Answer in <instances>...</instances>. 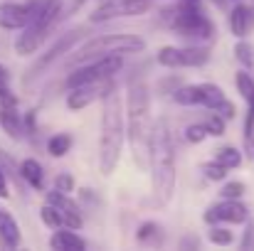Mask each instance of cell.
I'll use <instances>...</instances> for the list:
<instances>
[{"mask_svg": "<svg viewBox=\"0 0 254 251\" xmlns=\"http://www.w3.org/2000/svg\"><path fill=\"white\" fill-rule=\"evenodd\" d=\"M153 116H151V89L148 84L136 82L126 91V141L131 160L138 170L151 167V138H153Z\"/></svg>", "mask_w": 254, "mask_h": 251, "instance_id": "cell-1", "label": "cell"}, {"mask_svg": "<svg viewBox=\"0 0 254 251\" xmlns=\"http://www.w3.org/2000/svg\"><path fill=\"white\" fill-rule=\"evenodd\" d=\"M151 185H153V202L158 207L168 204L175 192V141L173 128L166 118L153 123L151 138Z\"/></svg>", "mask_w": 254, "mask_h": 251, "instance_id": "cell-2", "label": "cell"}, {"mask_svg": "<svg viewBox=\"0 0 254 251\" xmlns=\"http://www.w3.org/2000/svg\"><path fill=\"white\" fill-rule=\"evenodd\" d=\"M124 101L121 94L109 89L101 103V121H99V172L104 177L114 175L121 163L124 151Z\"/></svg>", "mask_w": 254, "mask_h": 251, "instance_id": "cell-3", "label": "cell"}, {"mask_svg": "<svg viewBox=\"0 0 254 251\" xmlns=\"http://www.w3.org/2000/svg\"><path fill=\"white\" fill-rule=\"evenodd\" d=\"M158 15V22L163 27H170L173 32H178V37H185L190 42H210L215 37V25L200 10L197 0H180L163 7Z\"/></svg>", "mask_w": 254, "mask_h": 251, "instance_id": "cell-4", "label": "cell"}, {"mask_svg": "<svg viewBox=\"0 0 254 251\" xmlns=\"http://www.w3.org/2000/svg\"><path fill=\"white\" fill-rule=\"evenodd\" d=\"M143 50H146V42L138 35H131V32L99 35V37L84 42L69 57V64H84V62H91L96 57H109V54H136V52H143Z\"/></svg>", "mask_w": 254, "mask_h": 251, "instance_id": "cell-5", "label": "cell"}, {"mask_svg": "<svg viewBox=\"0 0 254 251\" xmlns=\"http://www.w3.org/2000/svg\"><path fill=\"white\" fill-rule=\"evenodd\" d=\"M62 17H64V7H62V0H60L50 12H45L42 17L32 20L25 30H20V35H17L15 42H12L15 54H17V57H32V54L40 50V45L50 37V32L60 25Z\"/></svg>", "mask_w": 254, "mask_h": 251, "instance_id": "cell-6", "label": "cell"}, {"mask_svg": "<svg viewBox=\"0 0 254 251\" xmlns=\"http://www.w3.org/2000/svg\"><path fill=\"white\" fill-rule=\"evenodd\" d=\"M121 67H124V54L96 57L91 62H84L79 69H74L64 79V86L67 89H74V86H84V84H104V82H109L114 74H119Z\"/></svg>", "mask_w": 254, "mask_h": 251, "instance_id": "cell-7", "label": "cell"}, {"mask_svg": "<svg viewBox=\"0 0 254 251\" xmlns=\"http://www.w3.org/2000/svg\"><path fill=\"white\" fill-rule=\"evenodd\" d=\"M156 62L166 69H195V67H205L210 62V50L205 47H175L166 45L156 52Z\"/></svg>", "mask_w": 254, "mask_h": 251, "instance_id": "cell-8", "label": "cell"}, {"mask_svg": "<svg viewBox=\"0 0 254 251\" xmlns=\"http://www.w3.org/2000/svg\"><path fill=\"white\" fill-rule=\"evenodd\" d=\"M86 35V30L84 27H74V30H69V32H64V35H60L57 40H55V45L42 54V57H37L35 62H32V67L27 69V77H25V84H30V82H35L37 77H42L45 74V69L52 64V62H57L64 52H69L82 37Z\"/></svg>", "mask_w": 254, "mask_h": 251, "instance_id": "cell-9", "label": "cell"}, {"mask_svg": "<svg viewBox=\"0 0 254 251\" xmlns=\"http://www.w3.org/2000/svg\"><path fill=\"white\" fill-rule=\"evenodd\" d=\"M153 5V0H104L101 5H96L89 15V22H109L116 17H138L143 12H148Z\"/></svg>", "mask_w": 254, "mask_h": 251, "instance_id": "cell-10", "label": "cell"}, {"mask_svg": "<svg viewBox=\"0 0 254 251\" xmlns=\"http://www.w3.org/2000/svg\"><path fill=\"white\" fill-rule=\"evenodd\" d=\"M205 224H245L250 219V207L240 200H225L217 204H210L202 214Z\"/></svg>", "mask_w": 254, "mask_h": 251, "instance_id": "cell-11", "label": "cell"}, {"mask_svg": "<svg viewBox=\"0 0 254 251\" xmlns=\"http://www.w3.org/2000/svg\"><path fill=\"white\" fill-rule=\"evenodd\" d=\"M30 25V7L27 2H0V30H25Z\"/></svg>", "mask_w": 254, "mask_h": 251, "instance_id": "cell-12", "label": "cell"}, {"mask_svg": "<svg viewBox=\"0 0 254 251\" xmlns=\"http://www.w3.org/2000/svg\"><path fill=\"white\" fill-rule=\"evenodd\" d=\"M104 89H109L106 82L104 84H84V86H74L67 94V108L69 111H82L86 106H91L96 99H104Z\"/></svg>", "mask_w": 254, "mask_h": 251, "instance_id": "cell-13", "label": "cell"}, {"mask_svg": "<svg viewBox=\"0 0 254 251\" xmlns=\"http://www.w3.org/2000/svg\"><path fill=\"white\" fill-rule=\"evenodd\" d=\"M252 27H254V7L252 5H245V2L235 5L232 12H230V30H232V35L237 40H242V37H247L252 32Z\"/></svg>", "mask_w": 254, "mask_h": 251, "instance_id": "cell-14", "label": "cell"}, {"mask_svg": "<svg viewBox=\"0 0 254 251\" xmlns=\"http://www.w3.org/2000/svg\"><path fill=\"white\" fill-rule=\"evenodd\" d=\"M50 247L55 251H77V249H86V242L77 234V229H69V227H60L55 229V234L50 237Z\"/></svg>", "mask_w": 254, "mask_h": 251, "instance_id": "cell-15", "label": "cell"}, {"mask_svg": "<svg viewBox=\"0 0 254 251\" xmlns=\"http://www.w3.org/2000/svg\"><path fill=\"white\" fill-rule=\"evenodd\" d=\"M0 128L12 138L20 141L22 138V118L17 113V106L12 103H0Z\"/></svg>", "mask_w": 254, "mask_h": 251, "instance_id": "cell-16", "label": "cell"}, {"mask_svg": "<svg viewBox=\"0 0 254 251\" xmlns=\"http://www.w3.org/2000/svg\"><path fill=\"white\" fill-rule=\"evenodd\" d=\"M197 91H200V106H205L210 111H220L227 103V96H225L222 86H217V84L202 82L197 84Z\"/></svg>", "mask_w": 254, "mask_h": 251, "instance_id": "cell-17", "label": "cell"}, {"mask_svg": "<svg viewBox=\"0 0 254 251\" xmlns=\"http://www.w3.org/2000/svg\"><path fill=\"white\" fill-rule=\"evenodd\" d=\"M20 239H22V234H20V227H17L15 217L7 209L0 207V242L5 247L15 249V247H20Z\"/></svg>", "mask_w": 254, "mask_h": 251, "instance_id": "cell-18", "label": "cell"}, {"mask_svg": "<svg viewBox=\"0 0 254 251\" xmlns=\"http://www.w3.org/2000/svg\"><path fill=\"white\" fill-rule=\"evenodd\" d=\"M20 177L30 187H35V190H42L45 187V167L40 165V160H35V158H25L20 163Z\"/></svg>", "mask_w": 254, "mask_h": 251, "instance_id": "cell-19", "label": "cell"}, {"mask_svg": "<svg viewBox=\"0 0 254 251\" xmlns=\"http://www.w3.org/2000/svg\"><path fill=\"white\" fill-rule=\"evenodd\" d=\"M170 99L178 103V106H200V91H197V84H183L178 86Z\"/></svg>", "mask_w": 254, "mask_h": 251, "instance_id": "cell-20", "label": "cell"}, {"mask_svg": "<svg viewBox=\"0 0 254 251\" xmlns=\"http://www.w3.org/2000/svg\"><path fill=\"white\" fill-rule=\"evenodd\" d=\"M235 86H237L240 96L247 101L250 111H254V79H252V74H250L247 69H240V72L235 74Z\"/></svg>", "mask_w": 254, "mask_h": 251, "instance_id": "cell-21", "label": "cell"}, {"mask_svg": "<svg viewBox=\"0 0 254 251\" xmlns=\"http://www.w3.org/2000/svg\"><path fill=\"white\" fill-rule=\"evenodd\" d=\"M72 136L69 133H55L50 141H47V153L52 155V158H62V155H67L69 151H72Z\"/></svg>", "mask_w": 254, "mask_h": 251, "instance_id": "cell-22", "label": "cell"}, {"mask_svg": "<svg viewBox=\"0 0 254 251\" xmlns=\"http://www.w3.org/2000/svg\"><path fill=\"white\" fill-rule=\"evenodd\" d=\"M212 158H215L217 163H222L225 167H230V170L242 165V151H237L235 146H222V148H217Z\"/></svg>", "mask_w": 254, "mask_h": 251, "instance_id": "cell-23", "label": "cell"}, {"mask_svg": "<svg viewBox=\"0 0 254 251\" xmlns=\"http://www.w3.org/2000/svg\"><path fill=\"white\" fill-rule=\"evenodd\" d=\"M40 219H42V224H47L50 229L64 227V212H62L57 204H52V202H47V204L40 209Z\"/></svg>", "mask_w": 254, "mask_h": 251, "instance_id": "cell-24", "label": "cell"}, {"mask_svg": "<svg viewBox=\"0 0 254 251\" xmlns=\"http://www.w3.org/2000/svg\"><path fill=\"white\" fill-rule=\"evenodd\" d=\"M207 242L215 244V247H230V244L235 242V234H232L227 227H222V224H210V229H207Z\"/></svg>", "mask_w": 254, "mask_h": 251, "instance_id": "cell-25", "label": "cell"}, {"mask_svg": "<svg viewBox=\"0 0 254 251\" xmlns=\"http://www.w3.org/2000/svg\"><path fill=\"white\" fill-rule=\"evenodd\" d=\"M202 175L210 180V182H225V177H227V170L230 167H225L222 163H217L215 158L212 160H207V163H202Z\"/></svg>", "mask_w": 254, "mask_h": 251, "instance_id": "cell-26", "label": "cell"}, {"mask_svg": "<svg viewBox=\"0 0 254 251\" xmlns=\"http://www.w3.org/2000/svg\"><path fill=\"white\" fill-rule=\"evenodd\" d=\"M161 224H156V222H143V224H138V229H136V242H141V244H148V242H153L156 237H161Z\"/></svg>", "mask_w": 254, "mask_h": 251, "instance_id": "cell-27", "label": "cell"}, {"mask_svg": "<svg viewBox=\"0 0 254 251\" xmlns=\"http://www.w3.org/2000/svg\"><path fill=\"white\" fill-rule=\"evenodd\" d=\"M235 57H237V62H240L245 69H250L254 64V47L250 42H245V37L235 45Z\"/></svg>", "mask_w": 254, "mask_h": 251, "instance_id": "cell-28", "label": "cell"}, {"mask_svg": "<svg viewBox=\"0 0 254 251\" xmlns=\"http://www.w3.org/2000/svg\"><path fill=\"white\" fill-rule=\"evenodd\" d=\"M185 141L188 143H192V146H197V143H202L207 136H210V131H207V126L205 123H190L188 128H185Z\"/></svg>", "mask_w": 254, "mask_h": 251, "instance_id": "cell-29", "label": "cell"}, {"mask_svg": "<svg viewBox=\"0 0 254 251\" xmlns=\"http://www.w3.org/2000/svg\"><path fill=\"white\" fill-rule=\"evenodd\" d=\"M245 192H247V185H245V182H240V180L225 182V185L220 187V197H225V200H240Z\"/></svg>", "mask_w": 254, "mask_h": 251, "instance_id": "cell-30", "label": "cell"}, {"mask_svg": "<svg viewBox=\"0 0 254 251\" xmlns=\"http://www.w3.org/2000/svg\"><path fill=\"white\" fill-rule=\"evenodd\" d=\"M202 123L207 126L210 136H222V133H225V116H222V113H217V111H212Z\"/></svg>", "mask_w": 254, "mask_h": 251, "instance_id": "cell-31", "label": "cell"}, {"mask_svg": "<svg viewBox=\"0 0 254 251\" xmlns=\"http://www.w3.org/2000/svg\"><path fill=\"white\" fill-rule=\"evenodd\" d=\"M55 190H60V192H72V190H74V177H72L69 172H60V175L55 177Z\"/></svg>", "mask_w": 254, "mask_h": 251, "instance_id": "cell-32", "label": "cell"}, {"mask_svg": "<svg viewBox=\"0 0 254 251\" xmlns=\"http://www.w3.org/2000/svg\"><path fill=\"white\" fill-rule=\"evenodd\" d=\"M10 197V190H7V177H5V170L0 167V200H7Z\"/></svg>", "mask_w": 254, "mask_h": 251, "instance_id": "cell-33", "label": "cell"}, {"mask_svg": "<svg viewBox=\"0 0 254 251\" xmlns=\"http://www.w3.org/2000/svg\"><path fill=\"white\" fill-rule=\"evenodd\" d=\"M7 79H10L7 67H5V64H0V94H5V91H7Z\"/></svg>", "mask_w": 254, "mask_h": 251, "instance_id": "cell-34", "label": "cell"}, {"mask_svg": "<svg viewBox=\"0 0 254 251\" xmlns=\"http://www.w3.org/2000/svg\"><path fill=\"white\" fill-rule=\"evenodd\" d=\"M84 2H86V0H72V10H79Z\"/></svg>", "mask_w": 254, "mask_h": 251, "instance_id": "cell-35", "label": "cell"}]
</instances>
